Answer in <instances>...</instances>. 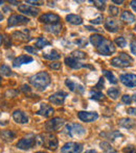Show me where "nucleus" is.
<instances>
[{
  "label": "nucleus",
  "instance_id": "ddd939ff",
  "mask_svg": "<svg viewBox=\"0 0 136 153\" xmlns=\"http://www.w3.org/2000/svg\"><path fill=\"white\" fill-rule=\"evenodd\" d=\"M18 10H19V12L22 13V14L27 15V16H33V17L38 16V14L40 13V10H39V8H36L35 6L26 5V4L19 5Z\"/></svg>",
  "mask_w": 136,
  "mask_h": 153
},
{
  "label": "nucleus",
  "instance_id": "e2e57ef3",
  "mask_svg": "<svg viewBox=\"0 0 136 153\" xmlns=\"http://www.w3.org/2000/svg\"><path fill=\"white\" fill-rule=\"evenodd\" d=\"M1 80H2V79H1V76H0V83H1Z\"/></svg>",
  "mask_w": 136,
  "mask_h": 153
},
{
  "label": "nucleus",
  "instance_id": "20e7f679",
  "mask_svg": "<svg viewBox=\"0 0 136 153\" xmlns=\"http://www.w3.org/2000/svg\"><path fill=\"white\" fill-rule=\"evenodd\" d=\"M133 62V59L128 55L127 53L122 52L119 54V56L114 57L111 59V65L116 68H126V67H130Z\"/></svg>",
  "mask_w": 136,
  "mask_h": 153
},
{
  "label": "nucleus",
  "instance_id": "2eb2a0df",
  "mask_svg": "<svg viewBox=\"0 0 136 153\" xmlns=\"http://www.w3.org/2000/svg\"><path fill=\"white\" fill-rule=\"evenodd\" d=\"M53 108L50 106L49 104H46V103H42L40 106V109L37 111V114L40 116H43L45 118H49L50 116H53Z\"/></svg>",
  "mask_w": 136,
  "mask_h": 153
},
{
  "label": "nucleus",
  "instance_id": "1a4fd4ad",
  "mask_svg": "<svg viewBox=\"0 0 136 153\" xmlns=\"http://www.w3.org/2000/svg\"><path fill=\"white\" fill-rule=\"evenodd\" d=\"M29 22V19L25 16H22V15H17L14 14L8 18V25L10 26H17V25H21V24H26V23Z\"/></svg>",
  "mask_w": 136,
  "mask_h": 153
},
{
  "label": "nucleus",
  "instance_id": "423d86ee",
  "mask_svg": "<svg viewBox=\"0 0 136 153\" xmlns=\"http://www.w3.org/2000/svg\"><path fill=\"white\" fill-rule=\"evenodd\" d=\"M36 144V137L33 134H29V137H25L23 139L19 140V142L17 143V147L19 149L22 150H29L34 147Z\"/></svg>",
  "mask_w": 136,
  "mask_h": 153
},
{
  "label": "nucleus",
  "instance_id": "dca6fc26",
  "mask_svg": "<svg viewBox=\"0 0 136 153\" xmlns=\"http://www.w3.org/2000/svg\"><path fill=\"white\" fill-rule=\"evenodd\" d=\"M33 61H34V59L32 56H29V55H20V56H18L17 59H14L13 66H14L15 68H18V67L22 66V65L29 64V62H32Z\"/></svg>",
  "mask_w": 136,
  "mask_h": 153
},
{
  "label": "nucleus",
  "instance_id": "a211bd4d",
  "mask_svg": "<svg viewBox=\"0 0 136 153\" xmlns=\"http://www.w3.org/2000/svg\"><path fill=\"white\" fill-rule=\"evenodd\" d=\"M65 85L69 88V90L74 93H77V94H83L84 93V87L82 85H79V83L74 82L71 79H66Z\"/></svg>",
  "mask_w": 136,
  "mask_h": 153
},
{
  "label": "nucleus",
  "instance_id": "f704fd0d",
  "mask_svg": "<svg viewBox=\"0 0 136 153\" xmlns=\"http://www.w3.org/2000/svg\"><path fill=\"white\" fill-rule=\"evenodd\" d=\"M115 43H116V45H117V46L122 47V48L127 45L126 40H125V38H122V36H118V38H116L115 39Z\"/></svg>",
  "mask_w": 136,
  "mask_h": 153
},
{
  "label": "nucleus",
  "instance_id": "9b49d317",
  "mask_svg": "<svg viewBox=\"0 0 136 153\" xmlns=\"http://www.w3.org/2000/svg\"><path fill=\"white\" fill-rule=\"evenodd\" d=\"M79 118L84 122H93L98 118V113L95 111H79L77 113Z\"/></svg>",
  "mask_w": 136,
  "mask_h": 153
},
{
  "label": "nucleus",
  "instance_id": "f8f14e48",
  "mask_svg": "<svg viewBox=\"0 0 136 153\" xmlns=\"http://www.w3.org/2000/svg\"><path fill=\"white\" fill-rule=\"evenodd\" d=\"M120 81L128 88L136 87V75L135 74H122L119 77Z\"/></svg>",
  "mask_w": 136,
  "mask_h": 153
},
{
  "label": "nucleus",
  "instance_id": "72a5a7b5",
  "mask_svg": "<svg viewBox=\"0 0 136 153\" xmlns=\"http://www.w3.org/2000/svg\"><path fill=\"white\" fill-rule=\"evenodd\" d=\"M0 74L4 75V76H11L13 73H12V71H11L10 67L5 66V65H2V66L0 67Z\"/></svg>",
  "mask_w": 136,
  "mask_h": 153
},
{
  "label": "nucleus",
  "instance_id": "6ab92c4d",
  "mask_svg": "<svg viewBox=\"0 0 136 153\" xmlns=\"http://www.w3.org/2000/svg\"><path fill=\"white\" fill-rule=\"evenodd\" d=\"M65 64L71 69H81V68H83V67H88V68H90V66H86V65L81 64L77 59H73V57H66Z\"/></svg>",
  "mask_w": 136,
  "mask_h": 153
},
{
  "label": "nucleus",
  "instance_id": "f257e3e1",
  "mask_svg": "<svg viewBox=\"0 0 136 153\" xmlns=\"http://www.w3.org/2000/svg\"><path fill=\"white\" fill-rule=\"evenodd\" d=\"M90 43L93 46H95L96 50L100 54L103 55H110L115 51V47H114L113 43L111 41L105 39L101 34H92L90 36Z\"/></svg>",
  "mask_w": 136,
  "mask_h": 153
},
{
  "label": "nucleus",
  "instance_id": "603ef678",
  "mask_svg": "<svg viewBox=\"0 0 136 153\" xmlns=\"http://www.w3.org/2000/svg\"><path fill=\"white\" fill-rule=\"evenodd\" d=\"M86 28H87L88 30H91V31H98V29L93 28V27H91V26H86Z\"/></svg>",
  "mask_w": 136,
  "mask_h": 153
},
{
  "label": "nucleus",
  "instance_id": "2f4dec72",
  "mask_svg": "<svg viewBox=\"0 0 136 153\" xmlns=\"http://www.w3.org/2000/svg\"><path fill=\"white\" fill-rule=\"evenodd\" d=\"M71 57H73V59H86V53L85 52H83V51H80V50H74V51H72L71 52Z\"/></svg>",
  "mask_w": 136,
  "mask_h": 153
},
{
  "label": "nucleus",
  "instance_id": "c756f323",
  "mask_svg": "<svg viewBox=\"0 0 136 153\" xmlns=\"http://www.w3.org/2000/svg\"><path fill=\"white\" fill-rule=\"evenodd\" d=\"M103 74L105 75V77H106V78H107L108 80H109L111 83H113V85H116V83H117V79H116V77L114 76V74L111 72V71L103 70Z\"/></svg>",
  "mask_w": 136,
  "mask_h": 153
},
{
  "label": "nucleus",
  "instance_id": "4d7b16f0",
  "mask_svg": "<svg viewBox=\"0 0 136 153\" xmlns=\"http://www.w3.org/2000/svg\"><path fill=\"white\" fill-rule=\"evenodd\" d=\"M8 3H13V4H19L18 1H8Z\"/></svg>",
  "mask_w": 136,
  "mask_h": 153
},
{
  "label": "nucleus",
  "instance_id": "f03ea898",
  "mask_svg": "<svg viewBox=\"0 0 136 153\" xmlns=\"http://www.w3.org/2000/svg\"><path fill=\"white\" fill-rule=\"evenodd\" d=\"M36 144L48 150H56L58 148V139L53 133H41L36 137Z\"/></svg>",
  "mask_w": 136,
  "mask_h": 153
},
{
  "label": "nucleus",
  "instance_id": "cd10ccee",
  "mask_svg": "<svg viewBox=\"0 0 136 153\" xmlns=\"http://www.w3.org/2000/svg\"><path fill=\"white\" fill-rule=\"evenodd\" d=\"M100 146L105 153H116V150L114 149L111 146V144L108 143V142H102V143L100 144Z\"/></svg>",
  "mask_w": 136,
  "mask_h": 153
},
{
  "label": "nucleus",
  "instance_id": "a19ab883",
  "mask_svg": "<svg viewBox=\"0 0 136 153\" xmlns=\"http://www.w3.org/2000/svg\"><path fill=\"white\" fill-rule=\"evenodd\" d=\"M109 12H110V14H111L112 16H116V15L118 14V8L116 7V6L110 5V7H109Z\"/></svg>",
  "mask_w": 136,
  "mask_h": 153
},
{
  "label": "nucleus",
  "instance_id": "a18cd8bd",
  "mask_svg": "<svg viewBox=\"0 0 136 153\" xmlns=\"http://www.w3.org/2000/svg\"><path fill=\"white\" fill-rule=\"evenodd\" d=\"M103 87H104V78L103 77H101L100 80H98V85H95V88L98 90H101V89H103Z\"/></svg>",
  "mask_w": 136,
  "mask_h": 153
},
{
  "label": "nucleus",
  "instance_id": "3c124183",
  "mask_svg": "<svg viewBox=\"0 0 136 153\" xmlns=\"http://www.w3.org/2000/svg\"><path fill=\"white\" fill-rule=\"evenodd\" d=\"M130 5H131V7H132L133 10H136V1H135V0H133V1H131V4H130Z\"/></svg>",
  "mask_w": 136,
  "mask_h": 153
},
{
  "label": "nucleus",
  "instance_id": "09e8293b",
  "mask_svg": "<svg viewBox=\"0 0 136 153\" xmlns=\"http://www.w3.org/2000/svg\"><path fill=\"white\" fill-rule=\"evenodd\" d=\"M131 51H132L134 54H136V42H132L131 43Z\"/></svg>",
  "mask_w": 136,
  "mask_h": 153
},
{
  "label": "nucleus",
  "instance_id": "79ce46f5",
  "mask_svg": "<svg viewBox=\"0 0 136 153\" xmlns=\"http://www.w3.org/2000/svg\"><path fill=\"white\" fill-rule=\"evenodd\" d=\"M17 94H18V92L17 91H14V90H8V91L5 93V96L6 97H15V96H17Z\"/></svg>",
  "mask_w": 136,
  "mask_h": 153
},
{
  "label": "nucleus",
  "instance_id": "9d476101",
  "mask_svg": "<svg viewBox=\"0 0 136 153\" xmlns=\"http://www.w3.org/2000/svg\"><path fill=\"white\" fill-rule=\"evenodd\" d=\"M39 20L42 23H46V24L49 25H53V24H58L61 20L60 16L56 14H53V13H47V14H43L42 16H40Z\"/></svg>",
  "mask_w": 136,
  "mask_h": 153
},
{
  "label": "nucleus",
  "instance_id": "6e6d98bb",
  "mask_svg": "<svg viewBox=\"0 0 136 153\" xmlns=\"http://www.w3.org/2000/svg\"><path fill=\"white\" fill-rule=\"evenodd\" d=\"M2 42H3V36H2L1 34H0V46H1Z\"/></svg>",
  "mask_w": 136,
  "mask_h": 153
},
{
  "label": "nucleus",
  "instance_id": "de8ad7c7",
  "mask_svg": "<svg viewBox=\"0 0 136 153\" xmlns=\"http://www.w3.org/2000/svg\"><path fill=\"white\" fill-rule=\"evenodd\" d=\"M128 114L129 115H132V116H136V108H134V107H129Z\"/></svg>",
  "mask_w": 136,
  "mask_h": 153
},
{
  "label": "nucleus",
  "instance_id": "39448f33",
  "mask_svg": "<svg viewBox=\"0 0 136 153\" xmlns=\"http://www.w3.org/2000/svg\"><path fill=\"white\" fill-rule=\"evenodd\" d=\"M66 132L70 135L71 137H77L86 134V129L77 123H69L65 127Z\"/></svg>",
  "mask_w": 136,
  "mask_h": 153
},
{
  "label": "nucleus",
  "instance_id": "5fc2aeb1",
  "mask_svg": "<svg viewBox=\"0 0 136 153\" xmlns=\"http://www.w3.org/2000/svg\"><path fill=\"white\" fill-rule=\"evenodd\" d=\"M85 153H98L95 151V150H88V151H86Z\"/></svg>",
  "mask_w": 136,
  "mask_h": 153
},
{
  "label": "nucleus",
  "instance_id": "412c9836",
  "mask_svg": "<svg viewBox=\"0 0 136 153\" xmlns=\"http://www.w3.org/2000/svg\"><path fill=\"white\" fill-rule=\"evenodd\" d=\"M105 28L107 29L108 31L115 32V31L118 30L119 26H118L117 22H116L115 20H112V19H108V20L105 22Z\"/></svg>",
  "mask_w": 136,
  "mask_h": 153
},
{
  "label": "nucleus",
  "instance_id": "4c0bfd02",
  "mask_svg": "<svg viewBox=\"0 0 136 153\" xmlns=\"http://www.w3.org/2000/svg\"><path fill=\"white\" fill-rule=\"evenodd\" d=\"M122 100L126 104H131V102H132V96H130V95H124Z\"/></svg>",
  "mask_w": 136,
  "mask_h": 153
},
{
  "label": "nucleus",
  "instance_id": "052dcab7",
  "mask_svg": "<svg viewBox=\"0 0 136 153\" xmlns=\"http://www.w3.org/2000/svg\"><path fill=\"white\" fill-rule=\"evenodd\" d=\"M36 153H47V152H41L40 151V152H36Z\"/></svg>",
  "mask_w": 136,
  "mask_h": 153
},
{
  "label": "nucleus",
  "instance_id": "f3484780",
  "mask_svg": "<svg viewBox=\"0 0 136 153\" xmlns=\"http://www.w3.org/2000/svg\"><path fill=\"white\" fill-rule=\"evenodd\" d=\"M13 119L17 123H20V124H25V123L29 122V117H27L26 114L22 111H19V109L13 113Z\"/></svg>",
  "mask_w": 136,
  "mask_h": 153
},
{
  "label": "nucleus",
  "instance_id": "6e6552de",
  "mask_svg": "<svg viewBox=\"0 0 136 153\" xmlns=\"http://www.w3.org/2000/svg\"><path fill=\"white\" fill-rule=\"evenodd\" d=\"M83 150V145L79 143H67L62 147L61 153H81Z\"/></svg>",
  "mask_w": 136,
  "mask_h": 153
},
{
  "label": "nucleus",
  "instance_id": "bf43d9fd",
  "mask_svg": "<svg viewBox=\"0 0 136 153\" xmlns=\"http://www.w3.org/2000/svg\"><path fill=\"white\" fill-rule=\"evenodd\" d=\"M133 99H134V100H135V102H136V95H134V96H133Z\"/></svg>",
  "mask_w": 136,
  "mask_h": 153
},
{
  "label": "nucleus",
  "instance_id": "864d4df0",
  "mask_svg": "<svg viewBox=\"0 0 136 153\" xmlns=\"http://www.w3.org/2000/svg\"><path fill=\"white\" fill-rule=\"evenodd\" d=\"M113 2H114V3H117V4H122L124 1H122V0H120V1H117V0H113Z\"/></svg>",
  "mask_w": 136,
  "mask_h": 153
},
{
  "label": "nucleus",
  "instance_id": "393cba45",
  "mask_svg": "<svg viewBox=\"0 0 136 153\" xmlns=\"http://www.w3.org/2000/svg\"><path fill=\"white\" fill-rule=\"evenodd\" d=\"M26 32L29 33V30H24V31H16L14 32V34L13 36H15L16 39H18V40L22 41V42H29V41L32 40V38L29 36H27Z\"/></svg>",
  "mask_w": 136,
  "mask_h": 153
},
{
  "label": "nucleus",
  "instance_id": "8fccbe9b",
  "mask_svg": "<svg viewBox=\"0 0 136 153\" xmlns=\"http://www.w3.org/2000/svg\"><path fill=\"white\" fill-rule=\"evenodd\" d=\"M22 91H24V92H31L32 90H31V88L29 87V85H22Z\"/></svg>",
  "mask_w": 136,
  "mask_h": 153
},
{
  "label": "nucleus",
  "instance_id": "473e14b6",
  "mask_svg": "<svg viewBox=\"0 0 136 153\" xmlns=\"http://www.w3.org/2000/svg\"><path fill=\"white\" fill-rule=\"evenodd\" d=\"M107 94H108V96H109L110 98H112V99H117L118 96H119V90L115 89V88H111V89L108 90Z\"/></svg>",
  "mask_w": 136,
  "mask_h": 153
},
{
  "label": "nucleus",
  "instance_id": "680f3d73",
  "mask_svg": "<svg viewBox=\"0 0 136 153\" xmlns=\"http://www.w3.org/2000/svg\"><path fill=\"white\" fill-rule=\"evenodd\" d=\"M0 4H3V1H0Z\"/></svg>",
  "mask_w": 136,
  "mask_h": 153
},
{
  "label": "nucleus",
  "instance_id": "7c9ffc66",
  "mask_svg": "<svg viewBox=\"0 0 136 153\" xmlns=\"http://www.w3.org/2000/svg\"><path fill=\"white\" fill-rule=\"evenodd\" d=\"M90 98L95 101H101V100H104L105 96H104L103 93L100 91H91L90 92Z\"/></svg>",
  "mask_w": 136,
  "mask_h": 153
},
{
  "label": "nucleus",
  "instance_id": "c85d7f7f",
  "mask_svg": "<svg viewBox=\"0 0 136 153\" xmlns=\"http://www.w3.org/2000/svg\"><path fill=\"white\" fill-rule=\"evenodd\" d=\"M49 45H50V42H49L48 40H46V39L43 38V36H40V38H38V40L36 41L35 47H37V48H43V47L49 46Z\"/></svg>",
  "mask_w": 136,
  "mask_h": 153
},
{
  "label": "nucleus",
  "instance_id": "49530a36",
  "mask_svg": "<svg viewBox=\"0 0 136 153\" xmlns=\"http://www.w3.org/2000/svg\"><path fill=\"white\" fill-rule=\"evenodd\" d=\"M26 3H31L33 4V5H41V4H43L44 2L43 1H35V0H29V1H26Z\"/></svg>",
  "mask_w": 136,
  "mask_h": 153
},
{
  "label": "nucleus",
  "instance_id": "bb28decb",
  "mask_svg": "<svg viewBox=\"0 0 136 153\" xmlns=\"http://www.w3.org/2000/svg\"><path fill=\"white\" fill-rule=\"evenodd\" d=\"M43 57H44L45 59H49V61H55V59H59L60 57H61V55L59 54V52H58V51L51 50L50 52L43 54Z\"/></svg>",
  "mask_w": 136,
  "mask_h": 153
},
{
  "label": "nucleus",
  "instance_id": "5701e85b",
  "mask_svg": "<svg viewBox=\"0 0 136 153\" xmlns=\"http://www.w3.org/2000/svg\"><path fill=\"white\" fill-rule=\"evenodd\" d=\"M44 29L47 32H50V33H53V34H58L62 30V25L60 24V23L53 24V25H45Z\"/></svg>",
  "mask_w": 136,
  "mask_h": 153
},
{
  "label": "nucleus",
  "instance_id": "4be33fe9",
  "mask_svg": "<svg viewBox=\"0 0 136 153\" xmlns=\"http://www.w3.org/2000/svg\"><path fill=\"white\" fill-rule=\"evenodd\" d=\"M66 20H67L69 23L73 24V25H81L82 23H83V19H82L80 16L74 15V14L67 15V16H66Z\"/></svg>",
  "mask_w": 136,
  "mask_h": 153
},
{
  "label": "nucleus",
  "instance_id": "a878e982",
  "mask_svg": "<svg viewBox=\"0 0 136 153\" xmlns=\"http://www.w3.org/2000/svg\"><path fill=\"white\" fill-rule=\"evenodd\" d=\"M120 18H122V21H125L127 23H133L135 21V16L132 13L128 12V10H125L122 14V16H120Z\"/></svg>",
  "mask_w": 136,
  "mask_h": 153
},
{
  "label": "nucleus",
  "instance_id": "c03bdc74",
  "mask_svg": "<svg viewBox=\"0 0 136 153\" xmlns=\"http://www.w3.org/2000/svg\"><path fill=\"white\" fill-rule=\"evenodd\" d=\"M102 21H103V16H98V18L93 19V20H91L90 22H91L92 24H101Z\"/></svg>",
  "mask_w": 136,
  "mask_h": 153
},
{
  "label": "nucleus",
  "instance_id": "13d9d810",
  "mask_svg": "<svg viewBox=\"0 0 136 153\" xmlns=\"http://www.w3.org/2000/svg\"><path fill=\"white\" fill-rule=\"evenodd\" d=\"M3 20V15H2V13L0 12V21H2Z\"/></svg>",
  "mask_w": 136,
  "mask_h": 153
},
{
  "label": "nucleus",
  "instance_id": "ea45409f",
  "mask_svg": "<svg viewBox=\"0 0 136 153\" xmlns=\"http://www.w3.org/2000/svg\"><path fill=\"white\" fill-rule=\"evenodd\" d=\"M94 4H95V6L100 10H105V4H106L105 1H94Z\"/></svg>",
  "mask_w": 136,
  "mask_h": 153
},
{
  "label": "nucleus",
  "instance_id": "37998d69",
  "mask_svg": "<svg viewBox=\"0 0 136 153\" xmlns=\"http://www.w3.org/2000/svg\"><path fill=\"white\" fill-rule=\"evenodd\" d=\"M24 49L29 53H37V49L33 46H25Z\"/></svg>",
  "mask_w": 136,
  "mask_h": 153
},
{
  "label": "nucleus",
  "instance_id": "c9c22d12",
  "mask_svg": "<svg viewBox=\"0 0 136 153\" xmlns=\"http://www.w3.org/2000/svg\"><path fill=\"white\" fill-rule=\"evenodd\" d=\"M122 152L124 153H136V147L133 145H130V146H127L122 149Z\"/></svg>",
  "mask_w": 136,
  "mask_h": 153
},
{
  "label": "nucleus",
  "instance_id": "e433bc0d",
  "mask_svg": "<svg viewBox=\"0 0 136 153\" xmlns=\"http://www.w3.org/2000/svg\"><path fill=\"white\" fill-rule=\"evenodd\" d=\"M74 43L79 47H86V46H87V44H88L87 41H86L85 39H82V38H80V39H77V40H75Z\"/></svg>",
  "mask_w": 136,
  "mask_h": 153
},
{
  "label": "nucleus",
  "instance_id": "58836bf2",
  "mask_svg": "<svg viewBox=\"0 0 136 153\" xmlns=\"http://www.w3.org/2000/svg\"><path fill=\"white\" fill-rule=\"evenodd\" d=\"M49 68L53 69V70H59V69H61V62H49Z\"/></svg>",
  "mask_w": 136,
  "mask_h": 153
},
{
  "label": "nucleus",
  "instance_id": "0eeeda50",
  "mask_svg": "<svg viewBox=\"0 0 136 153\" xmlns=\"http://www.w3.org/2000/svg\"><path fill=\"white\" fill-rule=\"evenodd\" d=\"M64 120L61 118H53L45 123V129L47 131H57L64 125Z\"/></svg>",
  "mask_w": 136,
  "mask_h": 153
},
{
  "label": "nucleus",
  "instance_id": "4468645a",
  "mask_svg": "<svg viewBox=\"0 0 136 153\" xmlns=\"http://www.w3.org/2000/svg\"><path fill=\"white\" fill-rule=\"evenodd\" d=\"M66 97H67V93L60 91V92H57V93H55V94H53L48 99L53 104L60 105V104H63Z\"/></svg>",
  "mask_w": 136,
  "mask_h": 153
},
{
  "label": "nucleus",
  "instance_id": "aec40b11",
  "mask_svg": "<svg viewBox=\"0 0 136 153\" xmlns=\"http://www.w3.org/2000/svg\"><path fill=\"white\" fill-rule=\"evenodd\" d=\"M0 137L4 142H8H8H12L16 137V133L12 130H2L0 131Z\"/></svg>",
  "mask_w": 136,
  "mask_h": 153
},
{
  "label": "nucleus",
  "instance_id": "7ed1b4c3",
  "mask_svg": "<svg viewBox=\"0 0 136 153\" xmlns=\"http://www.w3.org/2000/svg\"><path fill=\"white\" fill-rule=\"evenodd\" d=\"M50 82L51 78L48 73L46 72H39L29 77V83L39 90L46 89V87H48L50 85Z\"/></svg>",
  "mask_w": 136,
  "mask_h": 153
},
{
  "label": "nucleus",
  "instance_id": "b1692460",
  "mask_svg": "<svg viewBox=\"0 0 136 153\" xmlns=\"http://www.w3.org/2000/svg\"><path fill=\"white\" fill-rule=\"evenodd\" d=\"M118 124L120 126L125 127V128H128V129H131L135 126V121L133 119H129V118H124V119H120L118 121Z\"/></svg>",
  "mask_w": 136,
  "mask_h": 153
}]
</instances>
